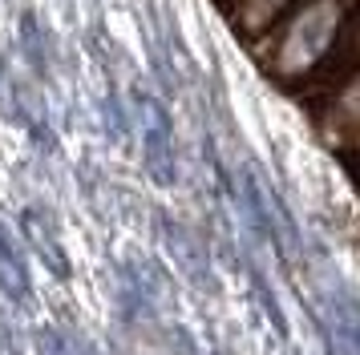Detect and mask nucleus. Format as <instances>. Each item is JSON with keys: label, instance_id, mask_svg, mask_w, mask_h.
Returning <instances> with one entry per match:
<instances>
[{"label": "nucleus", "instance_id": "obj_3", "mask_svg": "<svg viewBox=\"0 0 360 355\" xmlns=\"http://www.w3.org/2000/svg\"><path fill=\"white\" fill-rule=\"evenodd\" d=\"M223 4H227V8H231V4H235V0H223Z\"/></svg>", "mask_w": 360, "mask_h": 355}, {"label": "nucleus", "instance_id": "obj_4", "mask_svg": "<svg viewBox=\"0 0 360 355\" xmlns=\"http://www.w3.org/2000/svg\"><path fill=\"white\" fill-rule=\"evenodd\" d=\"M356 154H360V145H356Z\"/></svg>", "mask_w": 360, "mask_h": 355}, {"label": "nucleus", "instance_id": "obj_1", "mask_svg": "<svg viewBox=\"0 0 360 355\" xmlns=\"http://www.w3.org/2000/svg\"><path fill=\"white\" fill-rule=\"evenodd\" d=\"M352 8H356L352 0H300L295 8H288L276 20V29L251 41L267 77L283 89L308 85L332 57L336 36H340L344 20L352 16Z\"/></svg>", "mask_w": 360, "mask_h": 355}, {"label": "nucleus", "instance_id": "obj_2", "mask_svg": "<svg viewBox=\"0 0 360 355\" xmlns=\"http://www.w3.org/2000/svg\"><path fill=\"white\" fill-rule=\"evenodd\" d=\"M316 126L336 149H356L360 145V65L340 81V89L320 97Z\"/></svg>", "mask_w": 360, "mask_h": 355}]
</instances>
